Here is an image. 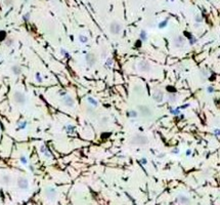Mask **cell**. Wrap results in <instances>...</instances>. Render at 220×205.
Masks as SVG:
<instances>
[{
  "label": "cell",
  "mask_w": 220,
  "mask_h": 205,
  "mask_svg": "<svg viewBox=\"0 0 220 205\" xmlns=\"http://www.w3.org/2000/svg\"><path fill=\"white\" fill-rule=\"evenodd\" d=\"M28 180L26 179H19V187L22 188V189H26V188H28Z\"/></svg>",
  "instance_id": "obj_11"
},
{
  "label": "cell",
  "mask_w": 220,
  "mask_h": 205,
  "mask_svg": "<svg viewBox=\"0 0 220 205\" xmlns=\"http://www.w3.org/2000/svg\"><path fill=\"white\" fill-rule=\"evenodd\" d=\"M178 201L180 202L181 204H183V205H189V203H190L189 198L186 197V196H184V195H180V196H179L178 197Z\"/></svg>",
  "instance_id": "obj_9"
},
{
  "label": "cell",
  "mask_w": 220,
  "mask_h": 205,
  "mask_svg": "<svg viewBox=\"0 0 220 205\" xmlns=\"http://www.w3.org/2000/svg\"><path fill=\"white\" fill-rule=\"evenodd\" d=\"M134 90H135V92H139V91H140V92H142V91H143L142 87H141V86H137V85L134 87Z\"/></svg>",
  "instance_id": "obj_13"
},
{
  "label": "cell",
  "mask_w": 220,
  "mask_h": 205,
  "mask_svg": "<svg viewBox=\"0 0 220 205\" xmlns=\"http://www.w3.org/2000/svg\"><path fill=\"white\" fill-rule=\"evenodd\" d=\"M153 99L155 100V102H163V100H164V93H163V91H162L161 89H155L154 90V92H153Z\"/></svg>",
  "instance_id": "obj_6"
},
{
  "label": "cell",
  "mask_w": 220,
  "mask_h": 205,
  "mask_svg": "<svg viewBox=\"0 0 220 205\" xmlns=\"http://www.w3.org/2000/svg\"><path fill=\"white\" fill-rule=\"evenodd\" d=\"M147 143H148V139L144 134H141V133H137L135 135H133L130 140V144L132 146L141 147V146H146Z\"/></svg>",
  "instance_id": "obj_2"
},
{
  "label": "cell",
  "mask_w": 220,
  "mask_h": 205,
  "mask_svg": "<svg viewBox=\"0 0 220 205\" xmlns=\"http://www.w3.org/2000/svg\"><path fill=\"white\" fill-rule=\"evenodd\" d=\"M12 99H13V102H15L16 105H21V106L26 104V101H27L26 95L23 92H21V91H14Z\"/></svg>",
  "instance_id": "obj_4"
},
{
  "label": "cell",
  "mask_w": 220,
  "mask_h": 205,
  "mask_svg": "<svg viewBox=\"0 0 220 205\" xmlns=\"http://www.w3.org/2000/svg\"><path fill=\"white\" fill-rule=\"evenodd\" d=\"M11 72H12V74H14V75H21L22 74V68L19 66V65H13L12 67H11Z\"/></svg>",
  "instance_id": "obj_10"
},
{
  "label": "cell",
  "mask_w": 220,
  "mask_h": 205,
  "mask_svg": "<svg viewBox=\"0 0 220 205\" xmlns=\"http://www.w3.org/2000/svg\"><path fill=\"white\" fill-rule=\"evenodd\" d=\"M137 69L139 70L140 72H143V73H147V72H149L152 67H150V64L147 61H140L139 63L137 64Z\"/></svg>",
  "instance_id": "obj_5"
},
{
  "label": "cell",
  "mask_w": 220,
  "mask_h": 205,
  "mask_svg": "<svg viewBox=\"0 0 220 205\" xmlns=\"http://www.w3.org/2000/svg\"><path fill=\"white\" fill-rule=\"evenodd\" d=\"M173 44H174L175 47H182L184 46L185 44V39L182 37V36H177L174 38V40H173Z\"/></svg>",
  "instance_id": "obj_7"
},
{
  "label": "cell",
  "mask_w": 220,
  "mask_h": 205,
  "mask_svg": "<svg viewBox=\"0 0 220 205\" xmlns=\"http://www.w3.org/2000/svg\"><path fill=\"white\" fill-rule=\"evenodd\" d=\"M4 2L6 5H10L11 3H12V0H4Z\"/></svg>",
  "instance_id": "obj_14"
},
{
  "label": "cell",
  "mask_w": 220,
  "mask_h": 205,
  "mask_svg": "<svg viewBox=\"0 0 220 205\" xmlns=\"http://www.w3.org/2000/svg\"><path fill=\"white\" fill-rule=\"evenodd\" d=\"M63 102H65V105L68 106V107H73L74 106V100L71 98V96H68Z\"/></svg>",
  "instance_id": "obj_12"
},
{
  "label": "cell",
  "mask_w": 220,
  "mask_h": 205,
  "mask_svg": "<svg viewBox=\"0 0 220 205\" xmlns=\"http://www.w3.org/2000/svg\"><path fill=\"white\" fill-rule=\"evenodd\" d=\"M86 62L89 66H93L96 63V56L94 53H88L86 55Z\"/></svg>",
  "instance_id": "obj_8"
},
{
  "label": "cell",
  "mask_w": 220,
  "mask_h": 205,
  "mask_svg": "<svg viewBox=\"0 0 220 205\" xmlns=\"http://www.w3.org/2000/svg\"><path fill=\"white\" fill-rule=\"evenodd\" d=\"M137 110H138V113L141 118L146 119V120H150L153 119L154 117V111L150 107L147 106V105H140L137 107Z\"/></svg>",
  "instance_id": "obj_1"
},
{
  "label": "cell",
  "mask_w": 220,
  "mask_h": 205,
  "mask_svg": "<svg viewBox=\"0 0 220 205\" xmlns=\"http://www.w3.org/2000/svg\"><path fill=\"white\" fill-rule=\"evenodd\" d=\"M196 21H198V22H201V21H202L201 15H196Z\"/></svg>",
  "instance_id": "obj_15"
},
{
  "label": "cell",
  "mask_w": 220,
  "mask_h": 205,
  "mask_svg": "<svg viewBox=\"0 0 220 205\" xmlns=\"http://www.w3.org/2000/svg\"><path fill=\"white\" fill-rule=\"evenodd\" d=\"M122 29H123L122 24H121L120 22H117V21L112 22L109 26V31L112 35H119V34L122 32Z\"/></svg>",
  "instance_id": "obj_3"
}]
</instances>
